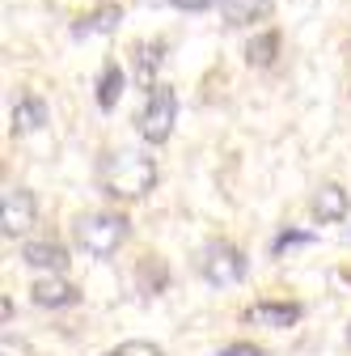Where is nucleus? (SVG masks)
I'll return each mask as SVG.
<instances>
[{
    "instance_id": "nucleus-1",
    "label": "nucleus",
    "mask_w": 351,
    "mask_h": 356,
    "mask_svg": "<svg viewBox=\"0 0 351 356\" xmlns=\"http://www.w3.org/2000/svg\"><path fill=\"white\" fill-rule=\"evenodd\" d=\"M98 187L110 200H144L157 187V161L140 149H110L98 161Z\"/></svg>"
},
{
    "instance_id": "nucleus-2",
    "label": "nucleus",
    "mask_w": 351,
    "mask_h": 356,
    "mask_svg": "<svg viewBox=\"0 0 351 356\" xmlns=\"http://www.w3.org/2000/svg\"><path fill=\"white\" fill-rule=\"evenodd\" d=\"M131 234V220L123 212H85L76 220V242L85 254H94V259H110L119 254V246L127 242Z\"/></svg>"
},
{
    "instance_id": "nucleus-3",
    "label": "nucleus",
    "mask_w": 351,
    "mask_h": 356,
    "mask_svg": "<svg viewBox=\"0 0 351 356\" xmlns=\"http://www.w3.org/2000/svg\"><path fill=\"white\" fill-rule=\"evenodd\" d=\"M140 136L148 145H165L173 123H178V94H173V85H148V98L140 106Z\"/></svg>"
},
{
    "instance_id": "nucleus-4",
    "label": "nucleus",
    "mask_w": 351,
    "mask_h": 356,
    "mask_svg": "<svg viewBox=\"0 0 351 356\" xmlns=\"http://www.w3.org/2000/svg\"><path fill=\"white\" fill-rule=\"evenodd\" d=\"M195 263H199V276H203L207 284H216V289H229V284H237V280L246 276V254H241L233 242H225V238L207 242Z\"/></svg>"
},
{
    "instance_id": "nucleus-5",
    "label": "nucleus",
    "mask_w": 351,
    "mask_h": 356,
    "mask_svg": "<svg viewBox=\"0 0 351 356\" xmlns=\"http://www.w3.org/2000/svg\"><path fill=\"white\" fill-rule=\"evenodd\" d=\"M34 195L26 187H5V195H0V229H5V238H17L34 225Z\"/></svg>"
},
{
    "instance_id": "nucleus-6",
    "label": "nucleus",
    "mask_w": 351,
    "mask_h": 356,
    "mask_svg": "<svg viewBox=\"0 0 351 356\" xmlns=\"http://www.w3.org/2000/svg\"><path fill=\"white\" fill-rule=\"evenodd\" d=\"M246 323L284 331V327H296V323H300V305H296V301H258V305L246 309Z\"/></svg>"
},
{
    "instance_id": "nucleus-7",
    "label": "nucleus",
    "mask_w": 351,
    "mask_h": 356,
    "mask_svg": "<svg viewBox=\"0 0 351 356\" xmlns=\"http://www.w3.org/2000/svg\"><path fill=\"white\" fill-rule=\"evenodd\" d=\"M30 293H34V305H42V309H64V305H76V301H80V289L68 284L60 272L47 276V280H38Z\"/></svg>"
},
{
    "instance_id": "nucleus-8",
    "label": "nucleus",
    "mask_w": 351,
    "mask_h": 356,
    "mask_svg": "<svg viewBox=\"0 0 351 356\" xmlns=\"http://www.w3.org/2000/svg\"><path fill=\"white\" fill-rule=\"evenodd\" d=\"M271 9H275V0H221V17L233 30L254 26V22H267Z\"/></svg>"
},
{
    "instance_id": "nucleus-9",
    "label": "nucleus",
    "mask_w": 351,
    "mask_h": 356,
    "mask_svg": "<svg viewBox=\"0 0 351 356\" xmlns=\"http://www.w3.org/2000/svg\"><path fill=\"white\" fill-rule=\"evenodd\" d=\"M22 259L30 267H38V272H64V267H68V250L60 242H26Z\"/></svg>"
},
{
    "instance_id": "nucleus-10",
    "label": "nucleus",
    "mask_w": 351,
    "mask_h": 356,
    "mask_svg": "<svg viewBox=\"0 0 351 356\" xmlns=\"http://www.w3.org/2000/svg\"><path fill=\"white\" fill-rule=\"evenodd\" d=\"M42 123H47V102L38 94H22L13 102V131H38Z\"/></svg>"
},
{
    "instance_id": "nucleus-11",
    "label": "nucleus",
    "mask_w": 351,
    "mask_h": 356,
    "mask_svg": "<svg viewBox=\"0 0 351 356\" xmlns=\"http://www.w3.org/2000/svg\"><path fill=\"white\" fill-rule=\"evenodd\" d=\"M314 216L318 220H343L347 216V191L339 183H322L314 195Z\"/></svg>"
},
{
    "instance_id": "nucleus-12",
    "label": "nucleus",
    "mask_w": 351,
    "mask_h": 356,
    "mask_svg": "<svg viewBox=\"0 0 351 356\" xmlns=\"http://www.w3.org/2000/svg\"><path fill=\"white\" fill-rule=\"evenodd\" d=\"M119 22H123V9H119V5H102V9H94L89 17L76 22V38H85V34H110Z\"/></svg>"
},
{
    "instance_id": "nucleus-13",
    "label": "nucleus",
    "mask_w": 351,
    "mask_h": 356,
    "mask_svg": "<svg viewBox=\"0 0 351 356\" xmlns=\"http://www.w3.org/2000/svg\"><path fill=\"white\" fill-rule=\"evenodd\" d=\"M275 56H280V34H275V30L250 38V47H246V64H250V68H271Z\"/></svg>"
},
{
    "instance_id": "nucleus-14",
    "label": "nucleus",
    "mask_w": 351,
    "mask_h": 356,
    "mask_svg": "<svg viewBox=\"0 0 351 356\" xmlns=\"http://www.w3.org/2000/svg\"><path fill=\"white\" fill-rule=\"evenodd\" d=\"M123 68L119 64H106L102 68V76H98V106L102 111H114V102H119V94H123Z\"/></svg>"
},
{
    "instance_id": "nucleus-15",
    "label": "nucleus",
    "mask_w": 351,
    "mask_h": 356,
    "mask_svg": "<svg viewBox=\"0 0 351 356\" xmlns=\"http://www.w3.org/2000/svg\"><path fill=\"white\" fill-rule=\"evenodd\" d=\"M161 56H165V42L161 38L157 42H140V47H136V68H140V81L144 85H153V76L161 68Z\"/></svg>"
},
{
    "instance_id": "nucleus-16",
    "label": "nucleus",
    "mask_w": 351,
    "mask_h": 356,
    "mask_svg": "<svg viewBox=\"0 0 351 356\" xmlns=\"http://www.w3.org/2000/svg\"><path fill=\"white\" fill-rule=\"evenodd\" d=\"M165 280H169V272H165L161 259H144L140 263V284H144V293H161Z\"/></svg>"
},
{
    "instance_id": "nucleus-17",
    "label": "nucleus",
    "mask_w": 351,
    "mask_h": 356,
    "mask_svg": "<svg viewBox=\"0 0 351 356\" xmlns=\"http://www.w3.org/2000/svg\"><path fill=\"white\" fill-rule=\"evenodd\" d=\"M102 356H165V352H161V343H148V339H127V343H119Z\"/></svg>"
},
{
    "instance_id": "nucleus-18",
    "label": "nucleus",
    "mask_w": 351,
    "mask_h": 356,
    "mask_svg": "<svg viewBox=\"0 0 351 356\" xmlns=\"http://www.w3.org/2000/svg\"><path fill=\"white\" fill-rule=\"evenodd\" d=\"M305 242H309V234H296V229H288V234H280V238L271 242V250H275V254H284L288 246H305Z\"/></svg>"
},
{
    "instance_id": "nucleus-19",
    "label": "nucleus",
    "mask_w": 351,
    "mask_h": 356,
    "mask_svg": "<svg viewBox=\"0 0 351 356\" xmlns=\"http://www.w3.org/2000/svg\"><path fill=\"white\" fill-rule=\"evenodd\" d=\"M221 356H262V348L241 339V343H225V348H221Z\"/></svg>"
},
{
    "instance_id": "nucleus-20",
    "label": "nucleus",
    "mask_w": 351,
    "mask_h": 356,
    "mask_svg": "<svg viewBox=\"0 0 351 356\" xmlns=\"http://www.w3.org/2000/svg\"><path fill=\"white\" fill-rule=\"evenodd\" d=\"M0 356H34L22 339H13V335H5V339H0Z\"/></svg>"
},
{
    "instance_id": "nucleus-21",
    "label": "nucleus",
    "mask_w": 351,
    "mask_h": 356,
    "mask_svg": "<svg viewBox=\"0 0 351 356\" xmlns=\"http://www.w3.org/2000/svg\"><path fill=\"white\" fill-rule=\"evenodd\" d=\"M173 9H182V13H203V9H212V5H221V0H169Z\"/></svg>"
},
{
    "instance_id": "nucleus-22",
    "label": "nucleus",
    "mask_w": 351,
    "mask_h": 356,
    "mask_svg": "<svg viewBox=\"0 0 351 356\" xmlns=\"http://www.w3.org/2000/svg\"><path fill=\"white\" fill-rule=\"evenodd\" d=\"M0 314H5V327L13 323V301H9V297H5V301H0Z\"/></svg>"
},
{
    "instance_id": "nucleus-23",
    "label": "nucleus",
    "mask_w": 351,
    "mask_h": 356,
    "mask_svg": "<svg viewBox=\"0 0 351 356\" xmlns=\"http://www.w3.org/2000/svg\"><path fill=\"white\" fill-rule=\"evenodd\" d=\"M347 339H351V331H347Z\"/></svg>"
}]
</instances>
